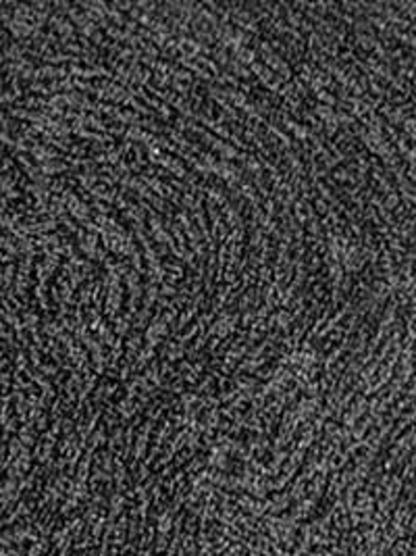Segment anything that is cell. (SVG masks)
Returning a JSON list of instances; mask_svg holds the SVG:
<instances>
[{"label": "cell", "mask_w": 416, "mask_h": 556, "mask_svg": "<svg viewBox=\"0 0 416 556\" xmlns=\"http://www.w3.org/2000/svg\"><path fill=\"white\" fill-rule=\"evenodd\" d=\"M312 113H314V117H318V121H321L323 125L339 127V123H337V111H333V106H327V104L314 102V104H312Z\"/></svg>", "instance_id": "6da1fadb"}]
</instances>
